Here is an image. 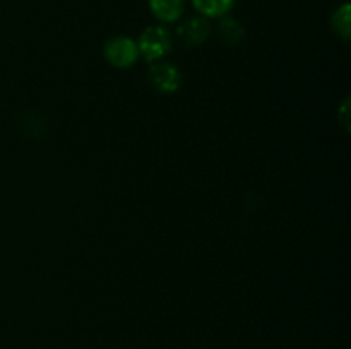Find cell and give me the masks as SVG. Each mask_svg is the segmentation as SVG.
I'll use <instances>...</instances> for the list:
<instances>
[{"mask_svg":"<svg viewBox=\"0 0 351 349\" xmlns=\"http://www.w3.org/2000/svg\"><path fill=\"white\" fill-rule=\"evenodd\" d=\"M171 33L165 26H151L141 33L137 48L147 62H158L171 50Z\"/></svg>","mask_w":351,"mask_h":349,"instance_id":"1","label":"cell"},{"mask_svg":"<svg viewBox=\"0 0 351 349\" xmlns=\"http://www.w3.org/2000/svg\"><path fill=\"white\" fill-rule=\"evenodd\" d=\"M105 57L110 65L115 68H129L137 62L139 55V48H137V41H134L129 36H115L112 40L106 41L105 44Z\"/></svg>","mask_w":351,"mask_h":349,"instance_id":"2","label":"cell"},{"mask_svg":"<svg viewBox=\"0 0 351 349\" xmlns=\"http://www.w3.org/2000/svg\"><path fill=\"white\" fill-rule=\"evenodd\" d=\"M149 82L154 89L163 94L177 92L182 86V72L177 65L167 64V62H158L149 70Z\"/></svg>","mask_w":351,"mask_h":349,"instance_id":"3","label":"cell"},{"mask_svg":"<svg viewBox=\"0 0 351 349\" xmlns=\"http://www.w3.org/2000/svg\"><path fill=\"white\" fill-rule=\"evenodd\" d=\"M209 33H211V26H209L208 19L201 16L189 17V19L184 21L177 29V34L182 40V43H184L185 47L191 48L199 47V44L204 43L209 38Z\"/></svg>","mask_w":351,"mask_h":349,"instance_id":"4","label":"cell"},{"mask_svg":"<svg viewBox=\"0 0 351 349\" xmlns=\"http://www.w3.org/2000/svg\"><path fill=\"white\" fill-rule=\"evenodd\" d=\"M185 0H149L153 16L161 23H173L184 14Z\"/></svg>","mask_w":351,"mask_h":349,"instance_id":"5","label":"cell"},{"mask_svg":"<svg viewBox=\"0 0 351 349\" xmlns=\"http://www.w3.org/2000/svg\"><path fill=\"white\" fill-rule=\"evenodd\" d=\"M204 17H221L233 7L235 0H192Z\"/></svg>","mask_w":351,"mask_h":349,"instance_id":"6","label":"cell"},{"mask_svg":"<svg viewBox=\"0 0 351 349\" xmlns=\"http://www.w3.org/2000/svg\"><path fill=\"white\" fill-rule=\"evenodd\" d=\"M332 29L336 31V34L343 38V40H350L351 34V7L350 3H343L339 9H336V12L332 14Z\"/></svg>","mask_w":351,"mask_h":349,"instance_id":"7","label":"cell"},{"mask_svg":"<svg viewBox=\"0 0 351 349\" xmlns=\"http://www.w3.org/2000/svg\"><path fill=\"white\" fill-rule=\"evenodd\" d=\"M218 36L223 43L237 44L243 38V27L235 19H223L218 26Z\"/></svg>","mask_w":351,"mask_h":349,"instance_id":"8","label":"cell"},{"mask_svg":"<svg viewBox=\"0 0 351 349\" xmlns=\"http://www.w3.org/2000/svg\"><path fill=\"white\" fill-rule=\"evenodd\" d=\"M348 112H350V101H348V99H345V103L341 105V112H339V116L343 118L341 122L345 123L346 130H350V115H348Z\"/></svg>","mask_w":351,"mask_h":349,"instance_id":"9","label":"cell"}]
</instances>
